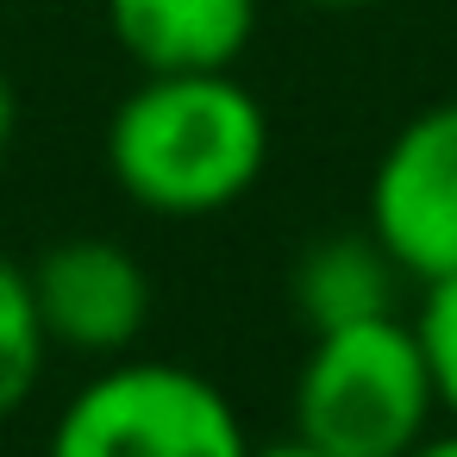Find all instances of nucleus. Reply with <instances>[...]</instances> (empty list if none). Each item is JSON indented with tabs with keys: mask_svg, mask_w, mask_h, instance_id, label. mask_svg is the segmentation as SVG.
<instances>
[{
	"mask_svg": "<svg viewBox=\"0 0 457 457\" xmlns=\"http://www.w3.org/2000/svg\"><path fill=\"white\" fill-rule=\"evenodd\" d=\"M270 113L232 70L145 76L107 120V170L126 201L163 220H201L257 188Z\"/></svg>",
	"mask_w": 457,
	"mask_h": 457,
	"instance_id": "f257e3e1",
	"label": "nucleus"
},
{
	"mask_svg": "<svg viewBox=\"0 0 457 457\" xmlns=\"http://www.w3.org/2000/svg\"><path fill=\"white\" fill-rule=\"evenodd\" d=\"M438 382L413 320L382 313L313 332L295 376V432L332 457H407L432 438Z\"/></svg>",
	"mask_w": 457,
	"mask_h": 457,
	"instance_id": "f03ea898",
	"label": "nucleus"
},
{
	"mask_svg": "<svg viewBox=\"0 0 457 457\" xmlns=\"http://www.w3.org/2000/svg\"><path fill=\"white\" fill-rule=\"evenodd\" d=\"M45 457H251V438L201 370L113 357L63 401Z\"/></svg>",
	"mask_w": 457,
	"mask_h": 457,
	"instance_id": "7ed1b4c3",
	"label": "nucleus"
},
{
	"mask_svg": "<svg viewBox=\"0 0 457 457\" xmlns=\"http://www.w3.org/2000/svg\"><path fill=\"white\" fill-rule=\"evenodd\" d=\"M370 232L407 282L457 276V101L420 107L370 170Z\"/></svg>",
	"mask_w": 457,
	"mask_h": 457,
	"instance_id": "20e7f679",
	"label": "nucleus"
},
{
	"mask_svg": "<svg viewBox=\"0 0 457 457\" xmlns=\"http://www.w3.org/2000/svg\"><path fill=\"white\" fill-rule=\"evenodd\" d=\"M32 270L38 320L51 345L82 351V357H120L138 345L151 320V276L120 238H57Z\"/></svg>",
	"mask_w": 457,
	"mask_h": 457,
	"instance_id": "39448f33",
	"label": "nucleus"
},
{
	"mask_svg": "<svg viewBox=\"0 0 457 457\" xmlns=\"http://www.w3.org/2000/svg\"><path fill=\"white\" fill-rule=\"evenodd\" d=\"M107 26L145 76L232 70L257 32V0H107Z\"/></svg>",
	"mask_w": 457,
	"mask_h": 457,
	"instance_id": "423d86ee",
	"label": "nucleus"
},
{
	"mask_svg": "<svg viewBox=\"0 0 457 457\" xmlns=\"http://www.w3.org/2000/svg\"><path fill=\"white\" fill-rule=\"evenodd\" d=\"M401 282L407 276L376 232H326L295 263V313L307 320V332L382 320V313H395Z\"/></svg>",
	"mask_w": 457,
	"mask_h": 457,
	"instance_id": "0eeeda50",
	"label": "nucleus"
},
{
	"mask_svg": "<svg viewBox=\"0 0 457 457\" xmlns=\"http://www.w3.org/2000/svg\"><path fill=\"white\" fill-rule=\"evenodd\" d=\"M51 357V332L38 320V295H32V270L20 257L0 251V420H13Z\"/></svg>",
	"mask_w": 457,
	"mask_h": 457,
	"instance_id": "6e6552de",
	"label": "nucleus"
},
{
	"mask_svg": "<svg viewBox=\"0 0 457 457\" xmlns=\"http://www.w3.org/2000/svg\"><path fill=\"white\" fill-rule=\"evenodd\" d=\"M413 332L426 345V363H432V382H438V407L457 420V276L426 282V301H420Z\"/></svg>",
	"mask_w": 457,
	"mask_h": 457,
	"instance_id": "1a4fd4ad",
	"label": "nucleus"
},
{
	"mask_svg": "<svg viewBox=\"0 0 457 457\" xmlns=\"http://www.w3.org/2000/svg\"><path fill=\"white\" fill-rule=\"evenodd\" d=\"M251 457H332V451H320L313 438H276V445H251Z\"/></svg>",
	"mask_w": 457,
	"mask_h": 457,
	"instance_id": "9d476101",
	"label": "nucleus"
},
{
	"mask_svg": "<svg viewBox=\"0 0 457 457\" xmlns=\"http://www.w3.org/2000/svg\"><path fill=\"white\" fill-rule=\"evenodd\" d=\"M13 126H20V95H13V82H7V70H0V151L13 145Z\"/></svg>",
	"mask_w": 457,
	"mask_h": 457,
	"instance_id": "9b49d317",
	"label": "nucleus"
},
{
	"mask_svg": "<svg viewBox=\"0 0 457 457\" xmlns=\"http://www.w3.org/2000/svg\"><path fill=\"white\" fill-rule=\"evenodd\" d=\"M407 457H457V432H432V438H420Z\"/></svg>",
	"mask_w": 457,
	"mask_h": 457,
	"instance_id": "f8f14e48",
	"label": "nucleus"
},
{
	"mask_svg": "<svg viewBox=\"0 0 457 457\" xmlns=\"http://www.w3.org/2000/svg\"><path fill=\"white\" fill-rule=\"evenodd\" d=\"M295 7H320V13H357V7H376V0H295Z\"/></svg>",
	"mask_w": 457,
	"mask_h": 457,
	"instance_id": "ddd939ff",
	"label": "nucleus"
}]
</instances>
